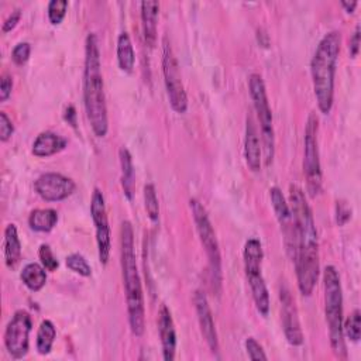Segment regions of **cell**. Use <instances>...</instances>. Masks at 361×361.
I'll return each instance as SVG.
<instances>
[{"mask_svg": "<svg viewBox=\"0 0 361 361\" xmlns=\"http://www.w3.org/2000/svg\"><path fill=\"white\" fill-rule=\"evenodd\" d=\"M289 207L295 223V268L298 288L310 296L319 278V241L312 209L298 185L289 186Z\"/></svg>", "mask_w": 361, "mask_h": 361, "instance_id": "obj_1", "label": "cell"}, {"mask_svg": "<svg viewBox=\"0 0 361 361\" xmlns=\"http://www.w3.org/2000/svg\"><path fill=\"white\" fill-rule=\"evenodd\" d=\"M83 103L87 120L97 137H104L109 130L107 106L102 76V63L97 37L89 32L85 42Z\"/></svg>", "mask_w": 361, "mask_h": 361, "instance_id": "obj_2", "label": "cell"}, {"mask_svg": "<svg viewBox=\"0 0 361 361\" xmlns=\"http://www.w3.org/2000/svg\"><path fill=\"white\" fill-rule=\"evenodd\" d=\"M134 252V231L128 220H124L120 227V264L123 272V283L126 289L128 323L134 336H142L145 329L144 296L141 278L137 268Z\"/></svg>", "mask_w": 361, "mask_h": 361, "instance_id": "obj_3", "label": "cell"}, {"mask_svg": "<svg viewBox=\"0 0 361 361\" xmlns=\"http://www.w3.org/2000/svg\"><path fill=\"white\" fill-rule=\"evenodd\" d=\"M341 34L338 31L327 32L319 42L312 61L310 73L313 90L317 100L319 110L323 114L330 113L334 96V75L337 58L340 54Z\"/></svg>", "mask_w": 361, "mask_h": 361, "instance_id": "obj_4", "label": "cell"}, {"mask_svg": "<svg viewBox=\"0 0 361 361\" xmlns=\"http://www.w3.org/2000/svg\"><path fill=\"white\" fill-rule=\"evenodd\" d=\"M324 286V313L329 324L330 344L338 358H345V343L343 333V290L340 276L333 265H327L323 271Z\"/></svg>", "mask_w": 361, "mask_h": 361, "instance_id": "obj_5", "label": "cell"}, {"mask_svg": "<svg viewBox=\"0 0 361 361\" xmlns=\"http://www.w3.org/2000/svg\"><path fill=\"white\" fill-rule=\"evenodd\" d=\"M189 204L192 209V214H193V220L196 224V230H197L200 243L207 255L213 289L216 293H219L221 289L223 274H221V255H220V248H219V243L216 238V233H214V228L209 220L207 212L203 207V204L196 199H190Z\"/></svg>", "mask_w": 361, "mask_h": 361, "instance_id": "obj_6", "label": "cell"}, {"mask_svg": "<svg viewBox=\"0 0 361 361\" xmlns=\"http://www.w3.org/2000/svg\"><path fill=\"white\" fill-rule=\"evenodd\" d=\"M248 87H250V96L254 103V109L259 120L265 165H269L272 164L274 154H275V135H274V126H272V113H271L262 78L258 73H251L248 79Z\"/></svg>", "mask_w": 361, "mask_h": 361, "instance_id": "obj_7", "label": "cell"}, {"mask_svg": "<svg viewBox=\"0 0 361 361\" xmlns=\"http://www.w3.org/2000/svg\"><path fill=\"white\" fill-rule=\"evenodd\" d=\"M262 245L257 238H248L244 244V268L245 275L251 288L252 299L257 306V310L267 316L269 312V293L261 272L262 262Z\"/></svg>", "mask_w": 361, "mask_h": 361, "instance_id": "obj_8", "label": "cell"}, {"mask_svg": "<svg viewBox=\"0 0 361 361\" xmlns=\"http://www.w3.org/2000/svg\"><path fill=\"white\" fill-rule=\"evenodd\" d=\"M319 120L314 113H310L305 128V154H303V173L306 176L307 192L316 196L322 190V166L319 158L317 144Z\"/></svg>", "mask_w": 361, "mask_h": 361, "instance_id": "obj_9", "label": "cell"}, {"mask_svg": "<svg viewBox=\"0 0 361 361\" xmlns=\"http://www.w3.org/2000/svg\"><path fill=\"white\" fill-rule=\"evenodd\" d=\"M162 73L171 107L176 113H185L188 110V96L182 83L179 63L166 37L162 41Z\"/></svg>", "mask_w": 361, "mask_h": 361, "instance_id": "obj_10", "label": "cell"}, {"mask_svg": "<svg viewBox=\"0 0 361 361\" xmlns=\"http://www.w3.org/2000/svg\"><path fill=\"white\" fill-rule=\"evenodd\" d=\"M31 327V316L23 309L17 310L7 323L4 330V345L13 358L20 360L27 355L30 348Z\"/></svg>", "mask_w": 361, "mask_h": 361, "instance_id": "obj_11", "label": "cell"}, {"mask_svg": "<svg viewBox=\"0 0 361 361\" xmlns=\"http://www.w3.org/2000/svg\"><path fill=\"white\" fill-rule=\"evenodd\" d=\"M90 214H92L94 228H96V243H97L99 259L103 265H106L110 258L111 238H110V227H109L104 196L97 188L93 190V195H92Z\"/></svg>", "mask_w": 361, "mask_h": 361, "instance_id": "obj_12", "label": "cell"}, {"mask_svg": "<svg viewBox=\"0 0 361 361\" xmlns=\"http://www.w3.org/2000/svg\"><path fill=\"white\" fill-rule=\"evenodd\" d=\"M35 192L47 202H59L66 199L75 190V182L56 172H45L34 182Z\"/></svg>", "mask_w": 361, "mask_h": 361, "instance_id": "obj_13", "label": "cell"}, {"mask_svg": "<svg viewBox=\"0 0 361 361\" xmlns=\"http://www.w3.org/2000/svg\"><path fill=\"white\" fill-rule=\"evenodd\" d=\"M269 197H271V203H272L275 216H276V219L281 224V230L283 233L286 251H288L289 257L293 258V254H295V223H293V216H292L290 207L286 203L281 189L276 186L269 189Z\"/></svg>", "mask_w": 361, "mask_h": 361, "instance_id": "obj_14", "label": "cell"}, {"mask_svg": "<svg viewBox=\"0 0 361 361\" xmlns=\"http://www.w3.org/2000/svg\"><path fill=\"white\" fill-rule=\"evenodd\" d=\"M193 302H195L196 314H197V320H199V326H200V333H202L206 344L209 345L210 351L217 353L219 338H217V331L214 327V320H213V314H212L207 298L202 290H196L195 296H193Z\"/></svg>", "mask_w": 361, "mask_h": 361, "instance_id": "obj_15", "label": "cell"}, {"mask_svg": "<svg viewBox=\"0 0 361 361\" xmlns=\"http://www.w3.org/2000/svg\"><path fill=\"white\" fill-rule=\"evenodd\" d=\"M279 296L282 303V323H283L285 337L289 344L300 345L303 343V334L300 330L295 300L288 289H282Z\"/></svg>", "mask_w": 361, "mask_h": 361, "instance_id": "obj_16", "label": "cell"}, {"mask_svg": "<svg viewBox=\"0 0 361 361\" xmlns=\"http://www.w3.org/2000/svg\"><path fill=\"white\" fill-rule=\"evenodd\" d=\"M158 329H159V337L162 343L164 360L172 361L175 358V350H176V331H175L172 314L165 305L161 306L159 309Z\"/></svg>", "mask_w": 361, "mask_h": 361, "instance_id": "obj_17", "label": "cell"}, {"mask_svg": "<svg viewBox=\"0 0 361 361\" xmlns=\"http://www.w3.org/2000/svg\"><path fill=\"white\" fill-rule=\"evenodd\" d=\"M261 140L257 130V126L254 123V118L251 116H247V124H245V140H244V155L245 162L250 166L251 171L257 172L261 168Z\"/></svg>", "mask_w": 361, "mask_h": 361, "instance_id": "obj_18", "label": "cell"}, {"mask_svg": "<svg viewBox=\"0 0 361 361\" xmlns=\"http://www.w3.org/2000/svg\"><path fill=\"white\" fill-rule=\"evenodd\" d=\"M141 23L144 41L148 47H154L157 42V24H158V10L159 3L155 0L141 1Z\"/></svg>", "mask_w": 361, "mask_h": 361, "instance_id": "obj_19", "label": "cell"}, {"mask_svg": "<svg viewBox=\"0 0 361 361\" xmlns=\"http://www.w3.org/2000/svg\"><path fill=\"white\" fill-rule=\"evenodd\" d=\"M68 141L62 135L52 133V131H44L37 135L34 144H32V154L35 157H51L59 151H62L66 147Z\"/></svg>", "mask_w": 361, "mask_h": 361, "instance_id": "obj_20", "label": "cell"}, {"mask_svg": "<svg viewBox=\"0 0 361 361\" xmlns=\"http://www.w3.org/2000/svg\"><path fill=\"white\" fill-rule=\"evenodd\" d=\"M21 258V243L16 224L10 223L4 228V259L8 268H14Z\"/></svg>", "mask_w": 361, "mask_h": 361, "instance_id": "obj_21", "label": "cell"}, {"mask_svg": "<svg viewBox=\"0 0 361 361\" xmlns=\"http://www.w3.org/2000/svg\"><path fill=\"white\" fill-rule=\"evenodd\" d=\"M117 62L123 72L130 73L135 63V54L128 32L123 31L117 38Z\"/></svg>", "mask_w": 361, "mask_h": 361, "instance_id": "obj_22", "label": "cell"}, {"mask_svg": "<svg viewBox=\"0 0 361 361\" xmlns=\"http://www.w3.org/2000/svg\"><path fill=\"white\" fill-rule=\"evenodd\" d=\"M120 157V166H121V186L124 190V195L128 200L133 199L134 193V165L130 151L126 147H121L118 151Z\"/></svg>", "mask_w": 361, "mask_h": 361, "instance_id": "obj_23", "label": "cell"}, {"mask_svg": "<svg viewBox=\"0 0 361 361\" xmlns=\"http://www.w3.org/2000/svg\"><path fill=\"white\" fill-rule=\"evenodd\" d=\"M58 221V213L54 209H35L28 217V224L34 231L48 233Z\"/></svg>", "mask_w": 361, "mask_h": 361, "instance_id": "obj_24", "label": "cell"}, {"mask_svg": "<svg viewBox=\"0 0 361 361\" xmlns=\"http://www.w3.org/2000/svg\"><path fill=\"white\" fill-rule=\"evenodd\" d=\"M20 278L23 281V283L32 292H37L39 290L45 282H47V272H45V268L37 262H30L27 264L21 274H20Z\"/></svg>", "mask_w": 361, "mask_h": 361, "instance_id": "obj_25", "label": "cell"}, {"mask_svg": "<svg viewBox=\"0 0 361 361\" xmlns=\"http://www.w3.org/2000/svg\"><path fill=\"white\" fill-rule=\"evenodd\" d=\"M55 337H56V329L54 323L51 320H42L37 331V341H35L37 351L41 355H47L52 348Z\"/></svg>", "mask_w": 361, "mask_h": 361, "instance_id": "obj_26", "label": "cell"}, {"mask_svg": "<svg viewBox=\"0 0 361 361\" xmlns=\"http://www.w3.org/2000/svg\"><path fill=\"white\" fill-rule=\"evenodd\" d=\"M144 203H145V210L148 213V217L151 219V221L157 223L159 217V204H158L155 186L152 183H147L144 186Z\"/></svg>", "mask_w": 361, "mask_h": 361, "instance_id": "obj_27", "label": "cell"}, {"mask_svg": "<svg viewBox=\"0 0 361 361\" xmlns=\"http://www.w3.org/2000/svg\"><path fill=\"white\" fill-rule=\"evenodd\" d=\"M343 333L354 343L361 337V313L358 309H354L353 313L343 323Z\"/></svg>", "mask_w": 361, "mask_h": 361, "instance_id": "obj_28", "label": "cell"}, {"mask_svg": "<svg viewBox=\"0 0 361 361\" xmlns=\"http://www.w3.org/2000/svg\"><path fill=\"white\" fill-rule=\"evenodd\" d=\"M66 267L71 271H73V272H76V274H79L82 276H90V274H92L90 265L87 264L85 257L78 254V252L71 254V255L66 257Z\"/></svg>", "mask_w": 361, "mask_h": 361, "instance_id": "obj_29", "label": "cell"}, {"mask_svg": "<svg viewBox=\"0 0 361 361\" xmlns=\"http://www.w3.org/2000/svg\"><path fill=\"white\" fill-rule=\"evenodd\" d=\"M66 8H68L66 0H51L48 3V8H47L49 23L54 25L59 24L66 14Z\"/></svg>", "mask_w": 361, "mask_h": 361, "instance_id": "obj_30", "label": "cell"}, {"mask_svg": "<svg viewBox=\"0 0 361 361\" xmlns=\"http://www.w3.org/2000/svg\"><path fill=\"white\" fill-rule=\"evenodd\" d=\"M38 255H39V259L42 262V267L47 269V271H55L59 265L56 257L54 255L52 250L49 248V245L47 244H42L39 247V251H38Z\"/></svg>", "mask_w": 361, "mask_h": 361, "instance_id": "obj_31", "label": "cell"}, {"mask_svg": "<svg viewBox=\"0 0 361 361\" xmlns=\"http://www.w3.org/2000/svg\"><path fill=\"white\" fill-rule=\"evenodd\" d=\"M31 54V45L28 42H18L11 51V59L16 65H24Z\"/></svg>", "mask_w": 361, "mask_h": 361, "instance_id": "obj_32", "label": "cell"}, {"mask_svg": "<svg viewBox=\"0 0 361 361\" xmlns=\"http://www.w3.org/2000/svg\"><path fill=\"white\" fill-rule=\"evenodd\" d=\"M245 348H247L248 357L251 360H254V361H257V360H267L268 358L267 354L264 353L261 344L255 338H252V337H248L245 340Z\"/></svg>", "mask_w": 361, "mask_h": 361, "instance_id": "obj_33", "label": "cell"}, {"mask_svg": "<svg viewBox=\"0 0 361 361\" xmlns=\"http://www.w3.org/2000/svg\"><path fill=\"white\" fill-rule=\"evenodd\" d=\"M14 131V126L4 111H0V141H7Z\"/></svg>", "mask_w": 361, "mask_h": 361, "instance_id": "obj_34", "label": "cell"}, {"mask_svg": "<svg viewBox=\"0 0 361 361\" xmlns=\"http://www.w3.org/2000/svg\"><path fill=\"white\" fill-rule=\"evenodd\" d=\"M336 220L338 226L345 224L351 217V209L344 202H337L336 204Z\"/></svg>", "mask_w": 361, "mask_h": 361, "instance_id": "obj_35", "label": "cell"}, {"mask_svg": "<svg viewBox=\"0 0 361 361\" xmlns=\"http://www.w3.org/2000/svg\"><path fill=\"white\" fill-rule=\"evenodd\" d=\"M11 89H13V79L10 75H3L1 80H0V102H6L8 99V96L11 94Z\"/></svg>", "mask_w": 361, "mask_h": 361, "instance_id": "obj_36", "label": "cell"}, {"mask_svg": "<svg viewBox=\"0 0 361 361\" xmlns=\"http://www.w3.org/2000/svg\"><path fill=\"white\" fill-rule=\"evenodd\" d=\"M20 17H21V11H20L18 8L14 10V11H11V14L4 20V23H3V25H1L3 32L11 31V30L17 25V23L20 21Z\"/></svg>", "mask_w": 361, "mask_h": 361, "instance_id": "obj_37", "label": "cell"}, {"mask_svg": "<svg viewBox=\"0 0 361 361\" xmlns=\"http://www.w3.org/2000/svg\"><path fill=\"white\" fill-rule=\"evenodd\" d=\"M348 48H350L351 56L355 58L358 55V51H360V25L355 27V31L350 38V47Z\"/></svg>", "mask_w": 361, "mask_h": 361, "instance_id": "obj_38", "label": "cell"}, {"mask_svg": "<svg viewBox=\"0 0 361 361\" xmlns=\"http://www.w3.org/2000/svg\"><path fill=\"white\" fill-rule=\"evenodd\" d=\"M341 6L345 8L347 13H353V10H354L355 6H357V1H350V3H348V1L344 0V1H341Z\"/></svg>", "mask_w": 361, "mask_h": 361, "instance_id": "obj_39", "label": "cell"}]
</instances>
